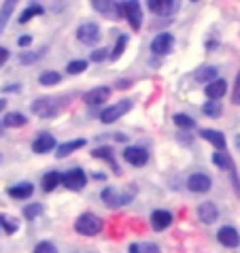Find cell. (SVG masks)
<instances>
[{
    "label": "cell",
    "instance_id": "obj_12",
    "mask_svg": "<svg viewBox=\"0 0 240 253\" xmlns=\"http://www.w3.org/2000/svg\"><path fill=\"white\" fill-rule=\"evenodd\" d=\"M51 149H58V145H55V138L51 134L43 132V134H39L37 138H34V143H32V151L34 153L43 156V153H49Z\"/></svg>",
    "mask_w": 240,
    "mask_h": 253
},
{
    "label": "cell",
    "instance_id": "obj_20",
    "mask_svg": "<svg viewBox=\"0 0 240 253\" xmlns=\"http://www.w3.org/2000/svg\"><path fill=\"white\" fill-rule=\"evenodd\" d=\"M81 147H85V138L70 140V143H64V145H60L58 149H55V156H58V158H66V156H70V153H75L77 149H81Z\"/></svg>",
    "mask_w": 240,
    "mask_h": 253
},
{
    "label": "cell",
    "instance_id": "obj_18",
    "mask_svg": "<svg viewBox=\"0 0 240 253\" xmlns=\"http://www.w3.org/2000/svg\"><path fill=\"white\" fill-rule=\"evenodd\" d=\"M225 92H228V83H225L223 79H217L213 83H208L206 85V96L210 98V100L219 102V98H223Z\"/></svg>",
    "mask_w": 240,
    "mask_h": 253
},
{
    "label": "cell",
    "instance_id": "obj_39",
    "mask_svg": "<svg viewBox=\"0 0 240 253\" xmlns=\"http://www.w3.org/2000/svg\"><path fill=\"white\" fill-rule=\"evenodd\" d=\"M140 253H161L158 245H153V243H145V245H140Z\"/></svg>",
    "mask_w": 240,
    "mask_h": 253
},
{
    "label": "cell",
    "instance_id": "obj_44",
    "mask_svg": "<svg viewBox=\"0 0 240 253\" xmlns=\"http://www.w3.org/2000/svg\"><path fill=\"white\" fill-rule=\"evenodd\" d=\"M130 253H140V245L132 243V245H130Z\"/></svg>",
    "mask_w": 240,
    "mask_h": 253
},
{
    "label": "cell",
    "instance_id": "obj_14",
    "mask_svg": "<svg viewBox=\"0 0 240 253\" xmlns=\"http://www.w3.org/2000/svg\"><path fill=\"white\" fill-rule=\"evenodd\" d=\"M200 136H202L204 140H208L210 145H215L219 151H225V147H228V140H225L223 132H219V130L204 128V130H200Z\"/></svg>",
    "mask_w": 240,
    "mask_h": 253
},
{
    "label": "cell",
    "instance_id": "obj_10",
    "mask_svg": "<svg viewBox=\"0 0 240 253\" xmlns=\"http://www.w3.org/2000/svg\"><path fill=\"white\" fill-rule=\"evenodd\" d=\"M174 45V37L170 32H161L158 34V37L153 39V43H151V51L155 55H166V53H170V49Z\"/></svg>",
    "mask_w": 240,
    "mask_h": 253
},
{
    "label": "cell",
    "instance_id": "obj_24",
    "mask_svg": "<svg viewBox=\"0 0 240 253\" xmlns=\"http://www.w3.org/2000/svg\"><path fill=\"white\" fill-rule=\"evenodd\" d=\"M91 6H94L96 11H100L102 15H107V17H115V9H119V4H115V2H100V0H94L91 2Z\"/></svg>",
    "mask_w": 240,
    "mask_h": 253
},
{
    "label": "cell",
    "instance_id": "obj_28",
    "mask_svg": "<svg viewBox=\"0 0 240 253\" xmlns=\"http://www.w3.org/2000/svg\"><path fill=\"white\" fill-rule=\"evenodd\" d=\"M39 81H40V85H45V87L58 85L60 83V73H55V70H45V73L39 77Z\"/></svg>",
    "mask_w": 240,
    "mask_h": 253
},
{
    "label": "cell",
    "instance_id": "obj_45",
    "mask_svg": "<svg viewBox=\"0 0 240 253\" xmlns=\"http://www.w3.org/2000/svg\"><path fill=\"white\" fill-rule=\"evenodd\" d=\"M6 107V100H4V98H0V111H2Z\"/></svg>",
    "mask_w": 240,
    "mask_h": 253
},
{
    "label": "cell",
    "instance_id": "obj_6",
    "mask_svg": "<svg viewBox=\"0 0 240 253\" xmlns=\"http://www.w3.org/2000/svg\"><path fill=\"white\" fill-rule=\"evenodd\" d=\"M77 39H79L83 45H96L98 41H100V28L94 22L81 24L79 30H77Z\"/></svg>",
    "mask_w": 240,
    "mask_h": 253
},
{
    "label": "cell",
    "instance_id": "obj_42",
    "mask_svg": "<svg viewBox=\"0 0 240 253\" xmlns=\"http://www.w3.org/2000/svg\"><path fill=\"white\" fill-rule=\"evenodd\" d=\"M30 43H32V37H22L19 39V47H28Z\"/></svg>",
    "mask_w": 240,
    "mask_h": 253
},
{
    "label": "cell",
    "instance_id": "obj_22",
    "mask_svg": "<svg viewBox=\"0 0 240 253\" xmlns=\"http://www.w3.org/2000/svg\"><path fill=\"white\" fill-rule=\"evenodd\" d=\"M91 156H94V158H102V160H107L109 164L113 166V172H119V166H117L115 158H113V149H111V147H98V149L91 151Z\"/></svg>",
    "mask_w": 240,
    "mask_h": 253
},
{
    "label": "cell",
    "instance_id": "obj_4",
    "mask_svg": "<svg viewBox=\"0 0 240 253\" xmlns=\"http://www.w3.org/2000/svg\"><path fill=\"white\" fill-rule=\"evenodd\" d=\"M119 13L123 17H128L132 30H140V26H143V11H140L138 2H121L119 4Z\"/></svg>",
    "mask_w": 240,
    "mask_h": 253
},
{
    "label": "cell",
    "instance_id": "obj_17",
    "mask_svg": "<svg viewBox=\"0 0 240 253\" xmlns=\"http://www.w3.org/2000/svg\"><path fill=\"white\" fill-rule=\"evenodd\" d=\"M6 194H9L11 198H15V200H26V198H30V196L34 194V187H32V183H17V185L6 189Z\"/></svg>",
    "mask_w": 240,
    "mask_h": 253
},
{
    "label": "cell",
    "instance_id": "obj_36",
    "mask_svg": "<svg viewBox=\"0 0 240 253\" xmlns=\"http://www.w3.org/2000/svg\"><path fill=\"white\" fill-rule=\"evenodd\" d=\"M34 253H58V247L49 241H40L37 247H34Z\"/></svg>",
    "mask_w": 240,
    "mask_h": 253
},
{
    "label": "cell",
    "instance_id": "obj_1",
    "mask_svg": "<svg viewBox=\"0 0 240 253\" xmlns=\"http://www.w3.org/2000/svg\"><path fill=\"white\" fill-rule=\"evenodd\" d=\"M102 200H104V205L111 207V209H121L125 205H130V202L134 200V196H136V187H128L125 192H119V189L115 187H107V189H102Z\"/></svg>",
    "mask_w": 240,
    "mask_h": 253
},
{
    "label": "cell",
    "instance_id": "obj_33",
    "mask_svg": "<svg viewBox=\"0 0 240 253\" xmlns=\"http://www.w3.org/2000/svg\"><path fill=\"white\" fill-rule=\"evenodd\" d=\"M125 45H128V37L125 34H121V37L117 39V43H115V49H113V53H111V60H117L119 55H121L125 51Z\"/></svg>",
    "mask_w": 240,
    "mask_h": 253
},
{
    "label": "cell",
    "instance_id": "obj_25",
    "mask_svg": "<svg viewBox=\"0 0 240 253\" xmlns=\"http://www.w3.org/2000/svg\"><path fill=\"white\" fill-rule=\"evenodd\" d=\"M26 115L22 113H9V115H4V122L2 126H6V128H22V126H26Z\"/></svg>",
    "mask_w": 240,
    "mask_h": 253
},
{
    "label": "cell",
    "instance_id": "obj_35",
    "mask_svg": "<svg viewBox=\"0 0 240 253\" xmlns=\"http://www.w3.org/2000/svg\"><path fill=\"white\" fill-rule=\"evenodd\" d=\"M0 226L4 228L6 234H13V232H17V221H13L9 215H0Z\"/></svg>",
    "mask_w": 240,
    "mask_h": 253
},
{
    "label": "cell",
    "instance_id": "obj_41",
    "mask_svg": "<svg viewBox=\"0 0 240 253\" xmlns=\"http://www.w3.org/2000/svg\"><path fill=\"white\" fill-rule=\"evenodd\" d=\"M9 60V49H4V47H0V68H2V64Z\"/></svg>",
    "mask_w": 240,
    "mask_h": 253
},
{
    "label": "cell",
    "instance_id": "obj_43",
    "mask_svg": "<svg viewBox=\"0 0 240 253\" xmlns=\"http://www.w3.org/2000/svg\"><path fill=\"white\" fill-rule=\"evenodd\" d=\"M2 92H19V85H6L2 87Z\"/></svg>",
    "mask_w": 240,
    "mask_h": 253
},
{
    "label": "cell",
    "instance_id": "obj_13",
    "mask_svg": "<svg viewBox=\"0 0 240 253\" xmlns=\"http://www.w3.org/2000/svg\"><path fill=\"white\" fill-rule=\"evenodd\" d=\"M217 241L225 245V247H238L240 245V234L238 230H234L232 226H223L221 230L217 232Z\"/></svg>",
    "mask_w": 240,
    "mask_h": 253
},
{
    "label": "cell",
    "instance_id": "obj_19",
    "mask_svg": "<svg viewBox=\"0 0 240 253\" xmlns=\"http://www.w3.org/2000/svg\"><path fill=\"white\" fill-rule=\"evenodd\" d=\"M174 9L176 2H170V0H151L149 2V11L155 13V15H170Z\"/></svg>",
    "mask_w": 240,
    "mask_h": 253
},
{
    "label": "cell",
    "instance_id": "obj_23",
    "mask_svg": "<svg viewBox=\"0 0 240 253\" xmlns=\"http://www.w3.org/2000/svg\"><path fill=\"white\" fill-rule=\"evenodd\" d=\"M60 183H62V174L55 172V170L47 172L45 177H43V189H45V192H53V189L58 187Z\"/></svg>",
    "mask_w": 240,
    "mask_h": 253
},
{
    "label": "cell",
    "instance_id": "obj_8",
    "mask_svg": "<svg viewBox=\"0 0 240 253\" xmlns=\"http://www.w3.org/2000/svg\"><path fill=\"white\" fill-rule=\"evenodd\" d=\"M30 109H32L34 115H39V117H43V119H49V117H53L55 113H58V107H55V102L49 100V98H37V100L30 104Z\"/></svg>",
    "mask_w": 240,
    "mask_h": 253
},
{
    "label": "cell",
    "instance_id": "obj_3",
    "mask_svg": "<svg viewBox=\"0 0 240 253\" xmlns=\"http://www.w3.org/2000/svg\"><path fill=\"white\" fill-rule=\"evenodd\" d=\"M130 109H132V100L123 98V100H119L117 104H113V107L102 111V113H100V122L102 124H113V122H117L119 117H123Z\"/></svg>",
    "mask_w": 240,
    "mask_h": 253
},
{
    "label": "cell",
    "instance_id": "obj_46",
    "mask_svg": "<svg viewBox=\"0 0 240 253\" xmlns=\"http://www.w3.org/2000/svg\"><path fill=\"white\" fill-rule=\"evenodd\" d=\"M2 128H4V126H0V136H2Z\"/></svg>",
    "mask_w": 240,
    "mask_h": 253
},
{
    "label": "cell",
    "instance_id": "obj_16",
    "mask_svg": "<svg viewBox=\"0 0 240 253\" xmlns=\"http://www.w3.org/2000/svg\"><path fill=\"white\" fill-rule=\"evenodd\" d=\"M172 223V213H168V211H153V215H151V226L153 230H166L168 226Z\"/></svg>",
    "mask_w": 240,
    "mask_h": 253
},
{
    "label": "cell",
    "instance_id": "obj_26",
    "mask_svg": "<svg viewBox=\"0 0 240 253\" xmlns=\"http://www.w3.org/2000/svg\"><path fill=\"white\" fill-rule=\"evenodd\" d=\"M213 162H215V166L223 168V170H232V168H234V162H232V158L225 151H217L213 156Z\"/></svg>",
    "mask_w": 240,
    "mask_h": 253
},
{
    "label": "cell",
    "instance_id": "obj_37",
    "mask_svg": "<svg viewBox=\"0 0 240 253\" xmlns=\"http://www.w3.org/2000/svg\"><path fill=\"white\" fill-rule=\"evenodd\" d=\"M232 102L240 104V70L236 75V81H234V92H232Z\"/></svg>",
    "mask_w": 240,
    "mask_h": 253
},
{
    "label": "cell",
    "instance_id": "obj_34",
    "mask_svg": "<svg viewBox=\"0 0 240 253\" xmlns=\"http://www.w3.org/2000/svg\"><path fill=\"white\" fill-rule=\"evenodd\" d=\"M40 213H43V205H39V202H32V205L24 207V217H28V219H34Z\"/></svg>",
    "mask_w": 240,
    "mask_h": 253
},
{
    "label": "cell",
    "instance_id": "obj_11",
    "mask_svg": "<svg viewBox=\"0 0 240 253\" xmlns=\"http://www.w3.org/2000/svg\"><path fill=\"white\" fill-rule=\"evenodd\" d=\"M109 98H111V87L98 85V87H94V89H89V92H85L83 100H85V104H89V107H96V104L107 102Z\"/></svg>",
    "mask_w": 240,
    "mask_h": 253
},
{
    "label": "cell",
    "instance_id": "obj_29",
    "mask_svg": "<svg viewBox=\"0 0 240 253\" xmlns=\"http://www.w3.org/2000/svg\"><path fill=\"white\" fill-rule=\"evenodd\" d=\"M40 13H43V6H40V4H30V6H28V9L22 13V15H19V24H26V22H30L32 17L40 15Z\"/></svg>",
    "mask_w": 240,
    "mask_h": 253
},
{
    "label": "cell",
    "instance_id": "obj_38",
    "mask_svg": "<svg viewBox=\"0 0 240 253\" xmlns=\"http://www.w3.org/2000/svg\"><path fill=\"white\" fill-rule=\"evenodd\" d=\"M39 55L40 53H22V55H19V62H22V64H30V62L39 60Z\"/></svg>",
    "mask_w": 240,
    "mask_h": 253
},
{
    "label": "cell",
    "instance_id": "obj_7",
    "mask_svg": "<svg viewBox=\"0 0 240 253\" xmlns=\"http://www.w3.org/2000/svg\"><path fill=\"white\" fill-rule=\"evenodd\" d=\"M210 187H213V181L204 172H194L192 177L187 179V189L194 194H206Z\"/></svg>",
    "mask_w": 240,
    "mask_h": 253
},
{
    "label": "cell",
    "instance_id": "obj_31",
    "mask_svg": "<svg viewBox=\"0 0 240 253\" xmlns=\"http://www.w3.org/2000/svg\"><path fill=\"white\" fill-rule=\"evenodd\" d=\"M13 9H15V2H4L2 9H0V32L4 30V26H6V22H9Z\"/></svg>",
    "mask_w": 240,
    "mask_h": 253
},
{
    "label": "cell",
    "instance_id": "obj_30",
    "mask_svg": "<svg viewBox=\"0 0 240 253\" xmlns=\"http://www.w3.org/2000/svg\"><path fill=\"white\" fill-rule=\"evenodd\" d=\"M87 70V60H73L66 64V73L68 75H81Z\"/></svg>",
    "mask_w": 240,
    "mask_h": 253
},
{
    "label": "cell",
    "instance_id": "obj_2",
    "mask_svg": "<svg viewBox=\"0 0 240 253\" xmlns=\"http://www.w3.org/2000/svg\"><path fill=\"white\" fill-rule=\"evenodd\" d=\"M75 230L79 232V234H83V236H96L98 232L102 230V219L98 215H94V213H83V215L77 217Z\"/></svg>",
    "mask_w": 240,
    "mask_h": 253
},
{
    "label": "cell",
    "instance_id": "obj_27",
    "mask_svg": "<svg viewBox=\"0 0 240 253\" xmlns=\"http://www.w3.org/2000/svg\"><path fill=\"white\" fill-rule=\"evenodd\" d=\"M202 111H204V115H208V117L217 119V117H221V113H223V107H221V102L208 100V102L202 107Z\"/></svg>",
    "mask_w": 240,
    "mask_h": 253
},
{
    "label": "cell",
    "instance_id": "obj_5",
    "mask_svg": "<svg viewBox=\"0 0 240 253\" xmlns=\"http://www.w3.org/2000/svg\"><path fill=\"white\" fill-rule=\"evenodd\" d=\"M62 183H64L70 192H79V189L87 185V174H85V170H81V168H73V170L62 174Z\"/></svg>",
    "mask_w": 240,
    "mask_h": 253
},
{
    "label": "cell",
    "instance_id": "obj_32",
    "mask_svg": "<svg viewBox=\"0 0 240 253\" xmlns=\"http://www.w3.org/2000/svg\"><path fill=\"white\" fill-rule=\"evenodd\" d=\"M174 124L179 126V128H183V130H192L194 126H196V122L189 115H185V113H176L174 115Z\"/></svg>",
    "mask_w": 240,
    "mask_h": 253
},
{
    "label": "cell",
    "instance_id": "obj_15",
    "mask_svg": "<svg viewBox=\"0 0 240 253\" xmlns=\"http://www.w3.org/2000/svg\"><path fill=\"white\" fill-rule=\"evenodd\" d=\"M198 217H200V221H202V223L210 226V223H215V221H217L219 211H217V207L213 205V202H202V205L198 207Z\"/></svg>",
    "mask_w": 240,
    "mask_h": 253
},
{
    "label": "cell",
    "instance_id": "obj_9",
    "mask_svg": "<svg viewBox=\"0 0 240 253\" xmlns=\"http://www.w3.org/2000/svg\"><path fill=\"white\" fill-rule=\"evenodd\" d=\"M123 158L128 164L132 166H145L147 162H149V151L145 149V147H125L123 149Z\"/></svg>",
    "mask_w": 240,
    "mask_h": 253
},
{
    "label": "cell",
    "instance_id": "obj_40",
    "mask_svg": "<svg viewBox=\"0 0 240 253\" xmlns=\"http://www.w3.org/2000/svg\"><path fill=\"white\" fill-rule=\"evenodd\" d=\"M104 58H107V51H104V49H94V51H91V60L94 62H102Z\"/></svg>",
    "mask_w": 240,
    "mask_h": 253
},
{
    "label": "cell",
    "instance_id": "obj_21",
    "mask_svg": "<svg viewBox=\"0 0 240 253\" xmlns=\"http://www.w3.org/2000/svg\"><path fill=\"white\" fill-rule=\"evenodd\" d=\"M217 75H219V73H217V68H215V66H202V68H198V70H196V81H200V83H204V81L213 83V81L219 79Z\"/></svg>",
    "mask_w": 240,
    "mask_h": 253
}]
</instances>
